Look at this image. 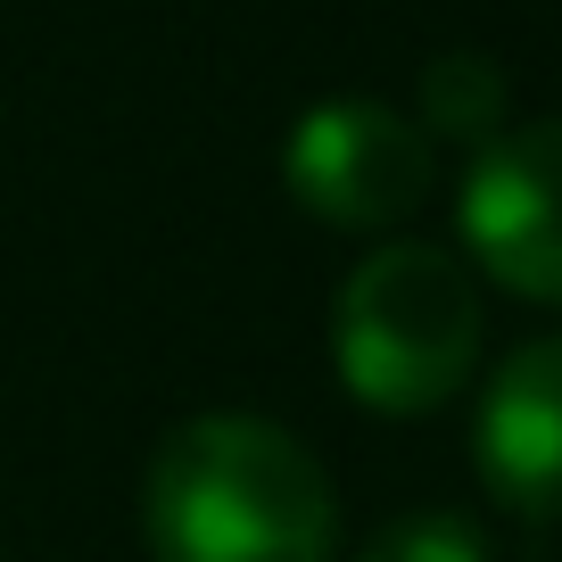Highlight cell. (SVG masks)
I'll return each mask as SVG.
<instances>
[{
    "mask_svg": "<svg viewBox=\"0 0 562 562\" xmlns=\"http://www.w3.org/2000/svg\"><path fill=\"white\" fill-rule=\"evenodd\" d=\"M480 488L521 521H562V331L496 364L480 397Z\"/></svg>",
    "mask_w": 562,
    "mask_h": 562,
    "instance_id": "cell-5",
    "label": "cell"
},
{
    "mask_svg": "<svg viewBox=\"0 0 562 562\" xmlns=\"http://www.w3.org/2000/svg\"><path fill=\"white\" fill-rule=\"evenodd\" d=\"M158 562H331L339 496L323 463L265 414H191L140 480Z\"/></svg>",
    "mask_w": 562,
    "mask_h": 562,
    "instance_id": "cell-1",
    "label": "cell"
},
{
    "mask_svg": "<svg viewBox=\"0 0 562 562\" xmlns=\"http://www.w3.org/2000/svg\"><path fill=\"white\" fill-rule=\"evenodd\" d=\"M281 182L306 215L339 232H389L430 199L439 140L389 100H323L281 140Z\"/></svg>",
    "mask_w": 562,
    "mask_h": 562,
    "instance_id": "cell-3",
    "label": "cell"
},
{
    "mask_svg": "<svg viewBox=\"0 0 562 562\" xmlns=\"http://www.w3.org/2000/svg\"><path fill=\"white\" fill-rule=\"evenodd\" d=\"M480 339H488L480 290L439 240H389L339 281L331 364L372 414H439L480 372Z\"/></svg>",
    "mask_w": 562,
    "mask_h": 562,
    "instance_id": "cell-2",
    "label": "cell"
},
{
    "mask_svg": "<svg viewBox=\"0 0 562 562\" xmlns=\"http://www.w3.org/2000/svg\"><path fill=\"white\" fill-rule=\"evenodd\" d=\"M456 224L488 281L529 306H562V116L505 124L488 149H472Z\"/></svg>",
    "mask_w": 562,
    "mask_h": 562,
    "instance_id": "cell-4",
    "label": "cell"
},
{
    "mask_svg": "<svg viewBox=\"0 0 562 562\" xmlns=\"http://www.w3.org/2000/svg\"><path fill=\"white\" fill-rule=\"evenodd\" d=\"M356 562H488V538L463 513H397L389 529H372Z\"/></svg>",
    "mask_w": 562,
    "mask_h": 562,
    "instance_id": "cell-7",
    "label": "cell"
},
{
    "mask_svg": "<svg viewBox=\"0 0 562 562\" xmlns=\"http://www.w3.org/2000/svg\"><path fill=\"white\" fill-rule=\"evenodd\" d=\"M513 116V83L496 58L480 50H439L430 67H422V133L430 140H463V149H488L496 133H505Z\"/></svg>",
    "mask_w": 562,
    "mask_h": 562,
    "instance_id": "cell-6",
    "label": "cell"
}]
</instances>
